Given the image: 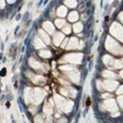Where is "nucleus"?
Wrapping results in <instances>:
<instances>
[{
  "instance_id": "1",
  "label": "nucleus",
  "mask_w": 123,
  "mask_h": 123,
  "mask_svg": "<svg viewBox=\"0 0 123 123\" xmlns=\"http://www.w3.org/2000/svg\"><path fill=\"white\" fill-rule=\"evenodd\" d=\"M82 55L81 53H68L67 55H65V60L63 63H66V62H68V63H80L82 60Z\"/></svg>"
},
{
  "instance_id": "2",
  "label": "nucleus",
  "mask_w": 123,
  "mask_h": 123,
  "mask_svg": "<svg viewBox=\"0 0 123 123\" xmlns=\"http://www.w3.org/2000/svg\"><path fill=\"white\" fill-rule=\"evenodd\" d=\"M69 41V46H66V48L67 49H75L78 47V43H79V41L78 39H77L76 37H72L70 40H68Z\"/></svg>"
},
{
  "instance_id": "3",
  "label": "nucleus",
  "mask_w": 123,
  "mask_h": 123,
  "mask_svg": "<svg viewBox=\"0 0 123 123\" xmlns=\"http://www.w3.org/2000/svg\"><path fill=\"white\" fill-rule=\"evenodd\" d=\"M38 34H39L40 39L43 40V41H45L46 44H49V43H50V38H49V36L47 35V34L44 33V31L42 30V29H39V31H38Z\"/></svg>"
},
{
  "instance_id": "4",
  "label": "nucleus",
  "mask_w": 123,
  "mask_h": 123,
  "mask_svg": "<svg viewBox=\"0 0 123 123\" xmlns=\"http://www.w3.org/2000/svg\"><path fill=\"white\" fill-rule=\"evenodd\" d=\"M64 37H65V36H64L63 33H61V32L56 33L55 35V37H53V43H55L56 46H59V45L62 43V41H63Z\"/></svg>"
},
{
  "instance_id": "5",
  "label": "nucleus",
  "mask_w": 123,
  "mask_h": 123,
  "mask_svg": "<svg viewBox=\"0 0 123 123\" xmlns=\"http://www.w3.org/2000/svg\"><path fill=\"white\" fill-rule=\"evenodd\" d=\"M29 64H30V66L32 67L33 69H42V68H43V65L40 64L39 62L36 61V60H34V59H30Z\"/></svg>"
},
{
  "instance_id": "6",
  "label": "nucleus",
  "mask_w": 123,
  "mask_h": 123,
  "mask_svg": "<svg viewBox=\"0 0 123 123\" xmlns=\"http://www.w3.org/2000/svg\"><path fill=\"white\" fill-rule=\"evenodd\" d=\"M105 105L108 107V109L111 110V112H115V111H117L116 104H115V102L113 101V99H112V101H106Z\"/></svg>"
},
{
  "instance_id": "7",
  "label": "nucleus",
  "mask_w": 123,
  "mask_h": 123,
  "mask_svg": "<svg viewBox=\"0 0 123 123\" xmlns=\"http://www.w3.org/2000/svg\"><path fill=\"white\" fill-rule=\"evenodd\" d=\"M43 28L47 31L48 33H53V32H55V26H53L50 22L43 23Z\"/></svg>"
},
{
  "instance_id": "8",
  "label": "nucleus",
  "mask_w": 123,
  "mask_h": 123,
  "mask_svg": "<svg viewBox=\"0 0 123 123\" xmlns=\"http://www.w3.org/2000/svg\"><path fill=\"white\" fill-rule=\"evenodd\" d=\"M105 85L108 90H114L115 88H116V85H118V83L115 81H106Z\"/></svg>"
},
{
  "instance_id": "9",
  "label": "nucleus",
  "mask_w": 123,
  "mask_h": 123,
  "mask_svg": "<svg viewBox=\"0 0 123 123\" xmlns=\"http://www.w3.org/2000/svg\"><path fill=\"white\" fill-rule=\"evenodd\" d=\"M68 18L70 22H76V21H78V18H79V14L77 11H72V12H70V14L68 15Z\"/></svg>"
},
{
  "instance_id": "10",
  "label": "nucleus",
  "mask_w": 123,
  "mask_h": 123,
  "mask_svg": "<svg viewBox=\"0 0 123 123\" xmlns=\"http://www.w3.org/2000/svg\"><path fill=\"white\" fill-rule=\"evenodd\" d=\"M39 55L41 57H45V59H48V57H51L52 56V53L51 51L47 50V49H42V50L39 51Z\"/></svg>"
},
{
  "instance_id": "11",
  "label": "nucleus",
  "mask_w": 123,
  "mask_h": 123,
  "mask_svg": "<svg viewBox=\"0 0 123 123\" xmlns=\"http://www.w3.org/2000/svg\"><path fill=\"white\" fill-rule=\"evenodd\" d=\"M56 13L59 17H65V15L67 14V8L65 6H60L59 8H57V11H56Z\"/></svg>"
},
{
  "instance_id": "12",
  "label": "nucleus",
  "mask_w": 123,
  "mask_h": 123,
  "mask_svg": "<svg viewBox=\"0 0 123 123\" xmlns=\"http://www.w3.org/2000/svg\"><path fill=\"white\" fill-rule=\"evenodd\" d=\"M34 44H35V47L36 48H41V47H44V43L41 41L40 38H36L35 40H34Z\"/></svg>"
},
{
  "instance_id": "13",
  "label": "nucleus",
  "mask_w": 123,
  "mask_h": 123,
  "mask_svg": "<svg viewBox=\"0 0 123 123\" xmlns=\"http://www.w3.org/2000/svg\"><path fill=\"white\" fill-rule=\"evenodd\" d=\"M104 76H105V78H111V79H114L115 77H116V75L114 74L113 72H111V71H105L103 73Z\"/></svg>"
},
{
  "instance_id": "14",
  "label": "nucleus",
  "mask_w": 123,
  "mask_h": 123,
  "mask_svg": "<svg viewBox=\"0 0 123 123\" xmlns=\"http://www.w3.org/2000/svg\"><path fill=\"white\" fill-rule=\"evenodd\" d=\"M82 28H83V26L81 23H77V24L74 25V31L76 33H79V32H81L82 31Z\"/></svg>"
},
{
  "instance_id": "15",
  "label": "nucleus",
  "mask_w": 123,
  "mask_h": 123,
  "mask_svg": "<svg viewBox=\"0 0 123 123\" xmlns=\"http://www.w3.org/2000/svg\"><path fill=\"white\" fill-rule=\"evenodd\" d=\"M65 24H66V22H65L64 20H62V18H57V20H55V25L59 27V28H62Z\"/></svg>"
},
{
  "instance_id": "16",
  "label": "nucleus",
  "mask_w": 123,
  "mask_h": 123,
  "mask_svg": "<svg viewBox=\"0 0 123 123\" xmlns=\"http://www.w3.org/2000/svg\"><path fill=\"white\" fill-rule=\"evenodd\" d=\"M62 30H63L64 33L69 34V33L71 32V26H70V25H66V26L64 25V27H63V29H62Z\"/></svg>"
},
{
  "instance_id": "17",
  "label": "nucleus",
  "mask_w": 123,
  "mask_h": 123,
  "mask_svg": "<svg viewBox=\"0 0 123 123\" xmlns=\"http://www.w3.org/2000/svg\"><path fill=\"white\" fill-rule=\"evenodd\" d=\"M66 4H67L68 6H70V7H75V6L77 5V3H76L75 0H67V1H66Z\"/></svg>"
},
{
  "instance_id": "18",
  "label": "nucleus",
  "mask_w": 123,
  "mask_h": 123,
  "mask_svg": "<svg viewBox=\"0 0 123 123\" xmlns=\"http://www.w3.org/2000/svg\"><path fill=\"white\" fill-rule=\"evenodd\" d=\"M59 91H60V93L61 94H63V95H66V97H68V95H69V91L67 90V89H65V88H60V89H59Z\"/></svg>"
},
{
  "instance_id": "19",
  "label": "nucleus",
  "mask_w": 123,
  "mask_h": 123,
  "mask_svg": "<svg viewBox=\"0 0 123 123\" xmlns=\"http://www.w3.org/2000/svg\"><path fill=\"white\" fill-rule=\"evenodd\" d=\"M118 104L120 105V107L122 108V95L120 94V97H118Z\"/></svg>"
},
{
  "instance_id": "20",
  "label": "nucleus",
  "mask_w": 123,
  "mask_h": 123,
  "mask_svg": "<svg viewBox=\"0 0 123 123\" xmlns=\"http://www.w3.org/2000/svg\"><path fill=\"white\" fill-rule=\"evenodd\" d=\"M117 94H122V85H120V87L117 89Z\"/></svg>"
},
{
  "instance_id": "21",
  "label": "nucleus",
  "mask_w": 123,
  "mask_h": 123,
  "mask_svg": "<svg viewBox=\"0 0 123 123\" xmlns=\"http://www.w3.org/2000/svg\"><path fill=\"white\" fill-rule=\"evenodd\" d=\"M68 43V39H66V40H65L64 42H63V45H61L62 46V47H63V48H65V47H66V44Z\"/></svg>"
}]
</instances>
